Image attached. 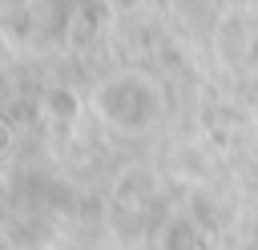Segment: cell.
I'll return each mask as SVG.
<instances>
[{
	"instance_id": "6da1fadb",
	"label": "cell",
	"mask_w": 258,
	"mask_h": 250,
	"mask_svg": "<svg viewBox=\"0 0 258 250\" xmlns=\"http://www.w3.org/2000/svg\"><path fill=\"white\" fill-rule=\"evenodd\" d=\"M93 109L117 133H145L165 117V93L153 77L117 73L93 93Z\"/></svg>"
}]
</instances>
